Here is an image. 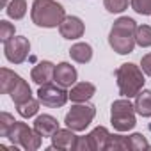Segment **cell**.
<instances>
[{
	"mask_svg": "<svg viewBox=\"0 0 151 151\" xmlns=\"http://www.w3.org/2000/svg\"><path fill=\"white\" fill-rule=\"evenodd\" d=\"M110 123L117 132H128L137 124L135 119V107L132 105L130 98L116 100L110 107Z\"/></svg>",
	"mask_w": 151,
	"mask_h": 151,
	"instance_id": "cell-5",
	"label": "cell"
},
{
	"mask_svg": "<svg viewBox=\"0 0 151 151\" xmlns=\"http://www.w3.org/2000/svg\"><path fill=\"white\" fill-rule=\"evenodd\" d=\"M149 132H151V123H149Z\"/></svg>",
	"mask_w": 151,
	"mask_h": 151,
	"instance_id": "cell-32",
	"label": "cell"
},
{
	"mask_svg": "<svg viewBox=\"0 0 151 151\" xmlns=\"http://www.w3.org/2000/svg\"><path fill=\"white\" fill-rule=\"evenodd\" d=\"M7 139L13 142V146L22 147L25 151L39 149L41 147V140H43V137L34 128H30L27 123H22V121H16L13 124V128L7 133Z\"/></svg>",
	"mask_w": 151,
	"mask_h": 151,
	"instance_id": "cell-4",
	"label": "cell"
},
{
	"mask_svg": "<svg viewBox=\"0 0 151 151\" xmlns=\"http://www.w3.org/2000/svg\"><path fill=\"white\" fill-rule=\"evenodd\" d=\"M39 103H41L39 100L30 98V100H27V101H23V103L16 105L18 114H20L22 117H32V116H36V114H37V110H39Z\"/></svg>",
	"mask_w": 151,
	"mask_h": 151,
	"instance_id": "cell-22",
	"label": "cell"
},
{
	"mask_svg": "<svg viewBox=\"0 0 151 151\" xmlns=\"http://www.w3.org/2000/svg\"><path fill=\"white\" fill-rule=\"evenodd\" d=\"M135 32H137V23L133 18L121 16L114 22L110 34H109V45L114 52L119 55H128L133 52L137 41H135Z\"/></svg>",
	"mask_w": 151,
	"mask_h": 151,
	"instance_id": "cell-1",
	"label": "cell"
},
{
	"mask_svg": "<svg viewBox=\"0 0 151 151\" xmlns=\"http://www.w3.org/2000/svg\"><path fill=\"white\" fill-rule=\"evenodd\" d=\"M14 123L16 121L11 114H7V112L0 114V137H7V133H9V130L13 128Z\"/></svg>",
	"mask_w": 151,
	"mask_h": 151,
	"instance_id": "cell-24",
	"label": "cell"
},
{
	"mask_svg": "<svg viewBox=\"0 0 151 151\" xmlns=\"http://www.w3.org/2000/svg\"><path fill=\"white\" fill-rule=\"evenodd\" d=\"M13 36H14V25L9 23L7 20H2L0 22V39H2V43H7Z\"/></svg>",
	"mask_w": 151,
	"mask_h": 151,
	"instance_id": "cell-28",
	"label": "cell"
},
{
	"mask_svg": "<svg viewBox=\"0 0 151 151\" xmlns=\"http://www.w3.org/2000/svg\"><path fill=\"white\" fill-rule=\"evenodd\" d=\"M140 69L147 75V77H151V53H146L140 59Z\"/></svg>",
	"mask_w": 151,
	"mask_h": 151,
	"instance_id": "cell-30",
	"label": "cell"
},
{
	"mask_svg": "<svg viewBox=\"0 0 151 151\" xmlns=\"http://www.w3.org/2000/svg\"><path fill=\"white\" fill-rule=\"evenodd\" d=\"M69 98V93H66V87L59 86V84H45L39 86L37 91V100L48 107V109H57L62 107Z\"/></svg>",
	"mask_w": 151,
	"mask_h": 151,
	"instance_id": "cell-7",
	"label": "cell"
},
{
	"mask_svg": "<svg viewBox=\"0 0 151 151\" xmlns=\"http://www.w3.org/2000/svg\"><path fill=\"white\" fill-rule=\"evenodd\" d=\"M86 25L78 16H66L59 25V32L64 39H78L84 36Z\"/></svg>",
	"mask_w": 151,
	"mask_h": 151,
	"instance_id": "cell-9",
	"label": "cell"
},
{
	"mask_svg": "<svg viewBox=\"0 0 151 151\" xmlns=\"http://www.w3.org/2000/svg\"><path fill=\"white\" fill-rule=\"evenodd\" d=\"M20 75L11 71L9 68H2L0 69V91H2L4 94H9L11 89L14 87V84L18 82Z\"/></svg>",
	"mask_w": 151,
	"mask_h": 151,
	"instance_id": "cell-19",
	"label": "cell"
},
{
	"mask_svg": "<svg viewBox=\"0 0 151 151\" xmlns=\"http://www.w3.org/2000/svg\"><path fill=\"white\" fill-rule=\"evenodd\" d=\"M130 4L137 14H144V16L151 14V0H130Z\"/></svg>",
	"mask_w": 151,
	"mask_h": 151,
	"instance_id": "cell-25",
	"label": "cell"
},
{
	"mask_svg": "<svg viewBox=\"0 0 151 151\" xmlns=\"http://www.w3.org/2000/svg\"><path fill=\"white\" fill-rule=\"evenodd\" d=\"M96 116V107L89 105V103H77L69 109V112L64 117V123L68 128H71L73 132H84L94 119Z\"/></svg>",
	"mask_w": 151,
	"mask_h": 151,
	"instance_id": "cell-6",
	"label": "cell"
},
{
	"mask_svg": "<svg viewBox=\"0 0 151 151\" xmlns=\"http://www.w3.org/2000/svg\"><path fill=\"white\" fill-rule=\"evenodd\" d=\"M6 13L13 20H22L27 14V0H11L6 7Z\"/></svg>",
	"mask_w": 151,
	"mask_h": 151,
	"instance_id": "cell-20",
	"label": "cell"
},
{
	"mask_svg": "<svg viewBox=\"0 0 151 151\" xmlns=\"http://www.w3.org/2000/svg\"><path fill=\"white\" fill-rule=\"evenodd\" d=\"M30 18L32 23H36L37 27L53 29L62 23V20L66 18V11L55 0H34Z\"/></svg>",
	"mask_w": 151,
	"mask_h": 151,
	"instance_id": "cell-2",
	"label": "cell"
},
{
	"mask_svg": "<svg viewBox=\"0 0 151 151\" xmlns=\"http://www.w3.org/2000/svg\"><path fill=\"white\" fill-rule=\"evenodd\" d=\"M9 96H11V100L14 101V105H20V103H23V101H27V100H30V98H32L30 86H29V84L20 77V78H18V82L14 84V87L11 89Z\"/></svg>",
	"mask_w": 151,
	"mask_h": 151,
	"instance_id": "cell-17",
	"label": "cell"
},
{
	"mask_svg": "<svg viewBox=\"0 0 151 151\" xmlns=\"http://www.w3.org/2000/svg\"><path fill=\"white\" fill-rule=\"evenodd\" d=\"M9 2H11V0H0V7H4V9H6Z\"/></svg>",
	"mask_w": 151,
	"mask_h": 151,
	"instance_id": "cell-31",
	"label": "cell"
},
{
	"mask_svg": "<svg viewBox=\"0 0 151 151\" xmlns=\"http://www.w3.org/2000/svg\"><path fill=\"white\" fill-rule=\"evenodd\" d=\"M34 130L43 137V139H52L53 133L59 130V121L50 116V114H43V116H37L36 121H34Z\"/></svg>",
	"mask_w": 151,
	"mask_h": 151,
	"instance_id": "cell-12",
	"label": "cell"
},
{
	"mask_svg": "<svg viewBox=\"0 0 151 151\" xmlns=\"http://www.w3.org/2000/svg\"><path fill=\"white\" fill-rule=\"evenodd\" d=\"M77 77H78L77 69H75V66H71L69 62H59L55 66V77H53V80L59 86L71 87L75 82H77Z\"/></svg>",
	"mask_w": 151,
	"mask_h": 151,
	"instance_id": "cell-11",
	"label": "cell"
},
{
	"mask_svg": "<svg viewBox=\"0 0 151 151\" xmlns=\"http://www.w3.org/2000/svg\"><path fill=\"white\" fill-rule=\"evenodd\" d=\"M135 41H137L139 46L149 48V46H151V27H149V25H137Z\"/></svg>",
	"mask_w": 151,
	"mask_h": 151,
	"instance_id": "cell-23",
	"label": "cell"
},
{
	"mask_svg": "<svg viewBox=\"0 0 151 151\" xmlns=\"http://www.w3.org/2000/svg\"><path fill=\"white\" fill-rule=\"evenodd\" d=\"M116 80H117V87H119V94L123 98H135L142 87H144V71L132 64V62H126V64H121L117 69H116Z\"/></svg>",
	"mask_w": 151,
	"mask_h": 151,
	"instance_id": "cell-3",
	"label": "cell"
},
{
	"mask_svg": "<svg viewBox=\"0 0 151 151\" xmlns=\"http://www.w3.org/2000/svg\"><path fill=\"white\" fill-rule=\"evenodd\" d=\"M75 142H77V135L73 133L71 128H66V130L59 128L52 137L50 149H75Z\"/></svg>",
	"mask_w": 151,
	"mask_h": 151,
	"instance_id": "cell-13",
	"label": "cell"
},
{
	"mask_svg": "<svg viewBox=\"0 0 151 151\" xmlns=\"http://www.w3.org/2000/svg\"><path fill=\"white\" fill-rule=\"evenodd\" d=\"M107 149H109V151H128V149H132L130 137L110 135V139H109V142H107Z\"/></svg>",
	"mask_w": 151,
	"mask_h": 151,
	"instance_id": "cell-21",
	"label": "cell"
},
{
	"mask_svg": "<svg viewBox=\"0 0 151 151\" xmlns=\"http://www.w3.org/2000/svg\"><path fill=\"white\" fill-rule=\"evenodd\" d=\"M109 13H123L128 7V0H103Z\"/></svg>",
	"mask_w": 151,
	"mask_h": 151,
	"instance_id": "cell-26",
	"label": "cell"
},
{
	"mask_svg": "<svg viewBox=\"0 0 151 151\" xmlns=\"http://www.w3.org/2000/svg\"><path fill=\"white\" fill-rule=\"evenodd\" d=\"M53 77H55V64H52L50 60H43V62L36 64L30 71V78L37 86L50 84L53 80Z\"/></svg>",
	"mask_w": 151,
	"mask_h": 151,
	"instance_id": "cell-10",
	"label": "cell"
},
{
	"mask_svg": "<svg viewBox=\"0 0 151 151\" xmlns=\"http://www.w3.org/2000/svg\"><path fill=\"white\" fill-rule=\"evenodd\" d=\"M75 151H93L87 135L86 137H77V142H75Z\"/></svg>",
	"mask_w": 151,
	"mask_h": 151,
	"instance_id": "cell-29",
	"label": "cell"
},
{
	"mask_svg": "<svg viewBox=\"0 0 151 151\" xmlns=\"http://www.w3.org/2000/svg\"><path fill=\"white\" fill-rule=\"evenodd\" d=\"M30 52V43L25 36H13L7 43H4L6 59L13 64H22L27 60Z\"/></svg>",
	"mask_w": 151,
	"mask_h": 151,
	"instance_id": "cell-8",
	"label": "cell"
},
{
	"mask_svg": "<svg viewBox=\"0 0 151 151\" xmlns=\"http://www.w3.org/2000/svg\"><path fill=\"white\" fill-rule=\"evenodd\" d=\"M135 112L142 117H151V91L146 89V91H140L137 96H135Z\"/></svg>",
	"mask_w": 151,
	"mask_h": 151,
	"instance_id": "cell-18",
	"label": "cell"
},
{
	"mask_svg": "<svg viewBox=\"0 0 151 151\" xmlns=\"http://www.w3.org/2000/svg\"><path fill=\"white\" fill-rule=\"evenodd\" d=\"M87 137H89L93 151H103V149H107V142L110 139V132L105 126H96Z\"/></svg>",
	"mask_w": 151,
	"mask_h": 151,
	"instance_id": "cell-15",
	"label": "cell"
},
{
	"mask_svg": "<svg viewBox=\"0 0 151 151\" xmlns=\"http://www.w3.org/2000/svg\"><path fill=\"white\" fill-rule=\"evenodd\" d=\"M130 144H132V149L133 151H140V149H147L149 147V142L146 140V137L142 133L130 135Z\"/></svg>",
	"mask_w": 151,
	"mask_h": 151,
	"instance_id": "cell-27",
	"label": "cell"
},
{
	"mask_svg": "<svg viewBox=\"0 0 151 151\" xmlns=\"http://www.w3.org/2000/svg\"><path fill=\"white\" fill-rule=\"evenodd\" d=\"M69 55L75 62L78 64H86L93 59V46L89 43H75L69 48Z\"/></svg>",
	"mask_w": 151,
	"mask_h": 151,
	"instance_id": "cell-16",
	"label": "cell"
},
{
	"mask_svg": "<svg viewBox=\"0 0 151 151\" xmlns=\"http://www.w3.org/2000/svg\"><path fill=\"white\" fill-rule=\"evenodd\" d=\"M96 94V87L91 82H78L75 84L69 91V100L75 103H84L87 100H91Z\"/></svg>",
	"mask_w": 151,
	"mask_h": 151,
	"instance_id": "cell-14",
	"label": "cell"
}]
</instances>
